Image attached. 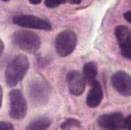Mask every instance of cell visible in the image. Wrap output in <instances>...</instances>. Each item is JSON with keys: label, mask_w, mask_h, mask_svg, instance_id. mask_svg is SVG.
I'll return each mask as SVG.
<instances>
[{"label": "cell", "mask_w": 131, "mask_h": 130, "mask_svg": "<svg viewBox=\"0 0 131 130\" xmlns=\"http://www.w3.org/2000/svg\"><path fill=\"white\" fill-rule=\"evenodd\" d=\"M2 1H8V0H2Z\"/></svg>", "instance_id": "24"}, {"label": "cell", "mask_w": 131, "mask_h": 130, "mask_svg": "<svg viewBox=\"0 0 131 130\" xmlns=\"http://www.w3.org/2000/svg\"><path fill=\"white\" fill-rule=\"evenodd\" d=\"M73 127H80L81 128V122L76 119L70 118L68 120H67L64 123H62L60 126L61 129H70Z\"/></svg>", "instance_id": "14"}, {"label": "cell", "mask_w": 131, "mask_h": 130, "mask_svg": "<svg viewBox=\"0 0 131 130\" xmlns=\"http://www.w3.org/2000/svg\"><path fill=\"white\" fill-rule=\"evenodd\" d=\"M9 114L14 120H22L27 113V104L24 95L19 90L15 89L10 92Z\"/></svg>", "instance_id": "5"}, {"label": "cell", "mask_w": 131, "mask_h": 130, "mask_svg": "<svg viewBox=\"0 0 131 130\" xmlns=\"http://www.w3.org/2000/svg\"><path fill=\"white\" fill-rule=\"evenodd\" d=\"M113 87L123 96L131 95V76L124 71H117L112 75Z\"/></svg>", "instance_id": "7"}, {"label": "cell", "mask_w": 131, "mask_h": 130, "mask_svg": "<svg viewBox=\"0 0 131 130\" xmlns=\"http://www.w3.org/2000/svg\"><path fill=\"white\" fill-rule=\"evenodd\" d=\"M54 44L57 53L62 58L67 57L74 51L77 45V37L70 30L63 31L57 35Z\"/></svg>", "instance_id": "4"}, {"label": "cell", "mask_w": 131, "mask_h": 130, "mask_svg": "<svg viewBox=\"0 0 131 130\" xmlns=\"http://www.w3.org/2000/svg\"><path fill=\"white\" fill-rule=\"evenodd\" d=\"M12 43L25 52L33 53L40 47V39L36 33L26 30L17 31L12 34Z\"/></svg>", "instance_id": "3"}, {"label": "cell", "mask_w": 131, "mask_h": 130, "mask_svg": "<svg viewBox=\"0 0 131 130\" xmlns=\"http://www.w3.org/2000/svg\"><path fill=\"white\" fill-rule=\"evenodd\" d=\"M65 2L66 0H46L45 5L48 8H55Z\"/></svg>", "instance_id": "15"}, {"label": "cell", "mask_w": 131, "mask_h": 130, "mask_svg": "<svg viewBox=\"0 0 131 130\" xmlns=\"http://www.w3.org/2000/svg\"><path fill=\"white\" fill-rule=\"evenodd\" d=\"M67 81L70 93L74 96H79L83 93L86 87V80L83 75L77 71H71L67 75Z\"/></svg>", "instance_id": "9"}, {"label": "cell", "mask_w": 131, "mask_h": 130, "mask_svg": "<svg viewBox=\"0 0 131 130\" xmlns=\"http://www.w3.org/2000/svg\"><path fill=\"white\" fill-rule=\"evenodd\" d=\"M115 34L121 50L131 45V30L128 27L118 26L115 30Z\"/></svg>", "instance_id": "11"}, {"label": "cell", "mask_w": 131, "mask_h": 130, "mask_svg": "<svg viewBox=\"0 0 131 130\" xmlns=\"http://www.w3.org/2000/svg\"><path fill=\"white\" fill-rule=\"evenodd\" d=\"M97 123L100 127L104 129L117 130L125 128V119L121 113L101 115L97 119Z\"/></svg>", "instance_id": "8"}, {"label": "cell", "mask_w": 131, "mask_h": 130, "mask_svg": "<svg viewBox=\"0 0 131 130\" xmlns=\"http://www.w3.org/2000/svg\"><path fill=\"white\" fill-rule=\"evenodd\" d=\"M103 99V92L99 81L94 80L91 84V89L86 97V105L89 108H97Z\"/></svg>", "instance_id": "10"}, {"label": "cell", "mask_w": 131, "mask_h": 130, "mask_svg": "<svg viewBox=\"0 0 131 130\" xmlns=\"http://www.w3.org/2000/svg\"><path fill=\"white\" fill-rule=\"evenodd\" d=\"M125 128L131 130V115L125 119Z\"/></svg>", "instance_id": "18"}, {"label": "cell", "mask_w": 131, "mask_h": 130, "mask_svg": "<svg viewBox=\"0 0 131 130\" xmlns=\"http://www.w3.org/2000/svg\"><path fill=\"white\" fill-rule=\"evenodd\" d=\"M83 77L86 82L92 84L94 80H96L97 76V66L94 62H88L83 66Z\"/></svg>", "instance_id": "12"}, {"label": "cell", "mask_w": 131, "mask_h": 130, "mask_svg": "<svg viewBox=\"0 0 131 130\" xmlns=\"http://www.w3.org/2000/svg\"><path fill=\"white\" fill-rule=\"evenodd\" d=\"M121 52H122V55L123 56L124 58L131 60V45L125 48V49L121 50Z\"/></svg>", "instance_id": "17"}, {"label": "cell", "mask_w": 131, "mask_h": 130, "mask_svg": "<svg viewBox=\"0 0 131 130\" xmlns=\"http://www.w3.org/2000/svg\"><path fill=\"white\" fill-rule=\"evenodd\" d=\"M124 18H125V19L127 21H128V22L131 24V10L130 11L126 12V13H124Z\"/></svg>", "instance_id": "19"}, {"label": "cell", "mask_w": 131, "mask_h": 130, "mask_svg": "<svg viewBox=\"0 0 131 130\" xmlns=\"http://www.w3.org/2000/svg\"><path fill=\"white\" fill-rule=\"evenodd\" d=\"M0 129L1 130H12L14 129V127L12 123L7 121H1L0 123Z\"/></svg>", "instance_id": "16"}, {"label": "cell", "mask_w": 131, "mask_h": 130, "mask_svg": "<svg viewBox=\"0 0 131 130\" xmlns=\"http://www.w3.org/2000/svg\"><path fill=\"white\" fill-rule=\"evenodd\" d=\"M29 68V60L25 55H18L8 65L5 73V83L8 87H13L25 77Z\"/></svg>", "instance_id": "1"}, {"label": "cell", "mask_w": 131, "mask_h": 130, "mask_svg": "<svg viewBox=\"0 0 131 130\" xmlns=\"http://www.w3.org/2000/svg\"><path fill=\"white\" fill-rule=\"evenodd\" d=\"M28 93L31 102L36 104V106L45 105L50 98V85L43 77H34L29 83Z\"/></svg>", "instance_id": "2"}, {"label": "cell", "mask_w": 131, "mask_h": 130, "mask_svg": "<svg viewBox=\"0 0 131 130\" xmlns=\"http://www.w3.org/2000/svg\"><path fill=\"white\" fill-rule=\"evenodd\" d=\"M2 100H3V89H0V104H2Z\"/></svg>", "instance_id": "23"}, {"label": "cell", "mask_w": 131, "mask_h": 130, "mask_svg": "<svg viewBox=\"0 0 131 130\" xmlns=\"http://www.w3.org/2000/svg\"><path fill=\"white\" fill-rule=\"evenodd\" d=\"M51 120L47 117L40 116L31 121L25 128L29 130H43L50 127Z\"/></svg>", "instance_id": "13"}, {"label": "cell", "mask_w": 131, "mask_h": 130, "mask_svg": "<svg viewBox=\"0 0 131 130\" xmlns=\"http://www.w3.org/2000/svg\"><path fill=\"white\" fill-rule=\"evenodd\" d=\"M0 48H1V49H0V52H1V53H3V52H4V48H5V46H4V42L3 41H0Z\"/></svg>", "instance_id": "22"}, {"label": "cell", "mask_w": 131, "mask_h": 130, "mask_svg": "<svg viewBox=\"0 0 131 130\" xmlns=\"http://www.w3.org/2000/svg\"><path fill=\"white\" fill-rule=\"evenodd\" d=\"M42 0H29V2L31 4V5H38V4L41 3Z\"/></svg>", "instance_id": "21"}, {"label": "cell", "mask_w": 131, "mask_h": 130, "mask_svg": "<svg viewBox=\"0 0 131 130\" xmlns=\"http://www.w3.org/2000/svg\"><path fill=\"white\" fill-rule=\"evenodd\" d=\"M66 1H67L72 5H79V4H81V0H66Z\"/></svg>", "instance_id": "20"}, {"label": "cell", "mask_w": 131, "mask_h": 130, "mask_svg": "<svg viewBox=\"0 0 131 130\" xmlns=\"http://www.w3.org/2000/svg\"><path fill=\"white\" fill-rule=\"evenodd\" d=\"M13 23L18 26L33 28L44 31H51L52 26L45 19L32 15H19L13 18Z\"/></svg>", "instance_id": "6"}]
</instances>
